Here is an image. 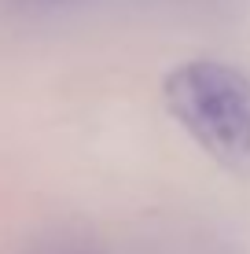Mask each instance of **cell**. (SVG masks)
Returning a JSON list of instances; mask_svg holds the SVG:
<instances>
[{"label": "cell", "instance_id": "1", "mask_svg": "<svg viewBox=\"0 0 250 254\" xmlns=\"http://www.w3.org/2000/svg\"><path fill=\"white\" fill-rule=\"evenodd\" d=\"M162 100L173 122L217 166L250 173V74L228 59H184L166 74Z\"/></svg>", "mask_w": 250, "mask_h": 254}, {"label": "cell", "instance_id": "2", "mask_svg": "<svg viewBox=\"0 0 250 254\" xmlns=\"http://www.w3.org/2000/svg\"><path fill=\"white\" fill-rule=\"evenodd\" d=\"M19 254H110V251L81 229H51L30 240Z\"/></svg>", "mask_w": 250, "mask_h": 254}]
</instances>
